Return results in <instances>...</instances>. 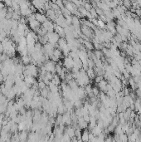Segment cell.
<instances>
[{"mask_svg": "<svg viewBox=\"0 0 141 142\" xmlns=\"http://www.w3.org/2000/svg\"><path fill=\"white\" fill-rule=\"evenodd\" d=\"M47 37L48 42L51 43V44H52L53 46L57 47V42H58V41L60 39L59 35L55 32H47Z\"/></svg>", "mask_w": 141, "mask_h": 142, "instance_id": "cell-1", "label": "cell"}, {"mask_svg": "<svg viewBox=\"0 0 141 142\" xmlns=\"http://www.w3.org/2000/svg\"><path fill=\"white\" fill-rule=\"evenodd\" d=\"M56 65H57V63H54V62H52V61H51V60H48V61H47L43 64V66H44V67H45L47 72H51L53 74L56 73V71H55Z\"/></svg>", "mask_w": 141, "mask_h": 142, "instance_id": "cell-2", "label": "cell"}, {"mask_svg": "<svg viewBox=\"0 0 141 142\" xmlns=\"http://www.w3.org/2000/svg\"><path fill=\"white\" fill-rule=\"evenodd\" d=\"M62 63H63V66L65 67L64 68L67 69V71H71L73 66H74V61H73V59L70 56L64 57V60L62 61Z\"/></svg>", "mask_w": 141, "mask_h": 142, "instance_id": "cell-3", "label": "cell"}, {"mask_svg": "<svg viewBox=\"0 0 141 142\" xmlns=\"http://www.w3.org/2000/svg\"><path fill=\"white\" fill-rule=\"evenodd\" d=\"M42 27L47 31V32H54V27H55V23H54L52 21L47 20L44 23L42 24Z\"/></svg>", "mask_w": 141, "mask_h": 142, "instance_id": "cell-4", "label": "cell"}, {"mask_svg": "<svg viewBox=\"0 0 141 142\" xmlns=\"http://www.w3.org/2000/svg\"><path fill=\"white\" fill-rule=\"evenodd\" d=\"M28 25H29V28L31 30L33 31V32H37V30L41 28V26H42L41 23H38L37 20H32V21L28 22Z\"/></svg>", "mask_w": 141, "mask_h": 142, "instance_id": "cell-5", "label": "cell"}, {"mask_svg": "<svg viewBox=\"0 0 141 142\" xmlns=\"http://www.w3.org/2000/svg\"><path fill=\"white\" fill-rule=\"evenodd\" d=\"M81 30H82V33L88 38H90L92 37V32L90 28H88L86 25H82L81 26Z\"/></svg>", "mask_w": 141, "mask_h": 142, "instance_id": "cell-6", "label": "cell"}, {"mask_svg": "<svg viewBox=\"0 0 141 142\" xmlns=\"http://www.w3.org/2000/svg\"><path fill=\"white\" fill-rule=\"evenodd\" d=\"M34 14H35V19L38 23H41V24L44 23L47 20V17H46V14H42V13H37V12L36 13H34Z\"/></svg>", "mask_w": 141, "mask_h": 142, "instance_id": "cell-7", "label": "cell"}, {"mask_svg": "<svg viewBox=\"0 0 141 142\" xmlns=\"http://www.w3.org/2000/svg\"><path fill=\"white\" fill-rule=\"evenodd\" d=\"M46 17H47V18L48 20L52 21L53 23L55 22L56 18H57V15H56L55 12H54L52 9H49V10H47L46 12Z\"/></svg>", "mask_w": 141, "mask_h": 142, "instance_id": "cell-8", "label": "cell"}, {"mask_svg": "<svg viewBox=\"0 0 141 142\" xmlns=\"http://www.w3.org/2000/svg\"><path fill=\"white\" fill-rule=\"evenodd\" d=\"M98 86H99V88L100 89L101 91H107V88H108V84L107 82H106L105 80H102L100 82L98 83Z\"/></svg>", "mask_w": 141, "mask_h": 142, "instance_id": "cell-9", "label": "cell"}, {"mask_svg": "<svg viewBox=\"0 0 141 142\" xmlns=\"http://www.w3.org/2000/svg\"><path fill=\"white\" fill-rule=\"evenodd\" d=\"M32 63V57H30L29 55L24 56V57H22V63L24 64V65L28 66Z\"/></svg>", "mask_w": 141, "mask_h": 142, "instance_id": "cell-10", "label": "cell"}, {"mask_svg": "<svg viewBox=\"0 0 141 142\" xmlns=\"http://www.w3.org/2000/svg\"><path fill=\"white\" fill-rule=\"evenodd\" d=\"M53 56L55 57H57L58 60H61V58L62 57V56H63V53H62V52L59 49V48L56 47L55 50H54V52H53Z\"/></svg>", "mask_w": 141, "mask_h": 142, "instance_id": "cell-11", "label": "cell"}, {"mask_svg": "<svg viewBox=\"0 0 141 142\" xmlns=\"http://www.w3.org/2000/svg\"><path fill=\"white\" fill-rule=\"evenodd\" d=\"M51 82L52 83V84H54V85H56V86H58L61 84V78H60V77L57 74H55L54 75V77H53V78H52V80L51 81Z\"/></svg>", "mask_w": 141, "mask_h": 142, "instance_id": "cell-12", "label": "cell"}, {"mask_svg": "<svg viewBox=\"0 0 141 142\" xmlns=\"http://www.w3.org/2000/svg\"><path fill=\"white\" fill-rule=\"evenodd\" d=\"M86 75L88 76V77L90 79H94L96 77V71H95L94 69H91V68H89L87 71H86Z\"/></svg>", "mask_w": 141, "mask_h": 142, "instance_id": "cell-13", "label": "cell"}, {"mask_svg": "<svg viewBox=\"0 0 141 142\" xmlns=\"http://www.w3.org/2000/svg\"><path fill=\"white\" fill-rule=\"evenodd\" d=\"M49 92H50V90L48 88H47V87H46L45 89L40 90V95H41V96L43 97V98L47 99V96H48V94H49Z\"/></svg>", "mask_w": 141, "mask_h": 142, "instance_id": "cell-14", "label": "cell"}, {"mask_svg": "<svg viewBox=\"0 0 141 142\" xmlns=\"http://www.w3.org/2000/svg\"><path fill=\"white\" fill-rule=\"evenodd\" d=\"M83 45L84 47H86V48H88L89 50H92L94 48V46H93V43L92 42H90V41H85L83 42Z\"/></svg>", "mask_w": 141, "mask_h": 142, "instance_id": "cell-15", "label": "cell"}, {"mask_svg": "<svg viewBox=\"0 0 141 142\" xmlns=\"http://www.w3.org/2000/svg\"><path fill=\"white\" fill-rule=\"evenodd\" d=\"M78 11H79V13H81V15L83 17H86V14H87V13H88V11L86 10V8H85L83 6H81V7H79L78 8Z\"/></svg>", "mask_w": 141, "mask_h": 142, "instance_id": "cell-16", "label": "cell"}, {"mask_svg": "<svg viewBox=\"0 0 141 142\" xmlns=\"http://www.w3.org/2000/svg\"><path fill=\"white\" fill-rule=\"evenodd\" d=\"M7 97L4 96V95H3V94H1L0 93V106L1 105H3V104H5V102H7Z\"/></svg>", "mask_w": 141, "mask_h": 142, "instance_id": "cell-17", "label": "cell"}, {"mask_svg": "<svg viewBox=\"0 0 141 142\" xmlns=\"http://www.w3.org/2000/svg\"><path fill=\"white\" fill-rule=\"evenodd\" d=\"M89 140V134L87 133V131H85L82 134V141L83 142H86Z\"/></svg>", "mask_w": 141, "mask_h": 142, "instance_id": "cell-18", "label": "cell"}, {"mask_svg": "<svg viewBox=\"0 0 141 142\" xmlns=\"http://www.w3.org/2000/svg\"><path fill=\"white\" fill-rule=\"evenodd\" d=\"M37 82H38V87L40 88V90L45 89L47 87V85L43 82V81H37Z\"/></svg>", "mask_w": 141, "mask_h": 142, "instance_id": "cell-19", "label": "cell"}, {"mask_svg": "<svg viewBox=\"0 0 141 142\" xmlns=\"http://www.w3.org/2000/svg\"><path fill=\"white\" fill-rule=\"evenodd\" d=\"M97 27H100V28H105V23H104L102 20H100V19H98V20H97Z\"/></svg>", "mask_w": 141, "mask_h": 142, "instance_id": "cell-20", "label": "cell"}, {"mask_svg": "<svg viewBox=\"0 0 141 142\" xmlns=\"http://www.w3.org/2000/svg\"><path fill=\"white\" fill-rule=\"evenodd\" d=\"M90 14L92 15V17H98V15H97V13H96V8H92L90 10Z\"/></svg>", "mask_w": 141, "mask_h": 142, "instance_id": "cell-21", "label": "cell"}, {"mask_svg": "<svg viewBox=\"0 0 141 142\" xmlns=\"http://www.w3.org/2000/svg\"><path fill=\"white\" fill-rule=\"evenodd\" d=\"M92 93H93L94 96H97V95H99V93H100L99 89H98L97 87H92Z\"/></svg>", "mask_w": 141, "mask_h": 142, "instance_id": "cell-22", "label": "cell"}, {"mask_svg": "<svg viewBox=\"0 0 141 142\" xmlns=\"http://www.w3.org/2000/svg\"><path fill=\"white\" fill-rule=\"evenodd\" d=\"M3 3L6 8H12V1H4Z\"/></svg>", "mask_w": 141, "mask_h": 142, "instance_id": "cell-23", "label": "cell"}]
</instances>
